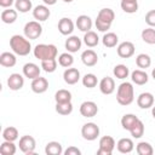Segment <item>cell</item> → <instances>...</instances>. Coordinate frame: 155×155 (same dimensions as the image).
<instances>
[{
    "label": "cell",
    "mask_w": 155,
    "mask_h": 155,
    "mask_svg": "<svg viewBox=\"0 0 155 155\" xmlns=\"http://www.w3.org/2000/svg\"><path fill=\"white\" fill-rule=\"evenodd\" d=\"M94 24H96V28H97L99 31H103V33L108 31V30L110 29V27H111L110 24H107V23H104V22H102V21H99V19H96Z\"/></svg>",
    "instance_id": "45"
},
{
    "label": "cell",
    "mask_w": 155,
    "mask_h": 155,
    "mask_svg": "<svg viewBox=\"0 0 155 155\" xmlns=\"http://www.w3.org/2000/svg\"><path fill=\"white\" fill-rule=\"evenodd\" d=\"M114 18H115V13H114V11H113L111 8H109V7L102 8V10L98 12V15H97V19H99V21H102V22H104V23H107V24H110V25H111Z\"/></svg>",
    "instance_id": "23"
},
{
    "label": "cell",
    "mask_w": 155,
    "mask_h": 155,
    "mask_svg": "<svg viewBox=\"0 0 155 155\" xmlns=\"http://www.w3.org/2000/svg\"><path fill=\"white\" fill-rule=\"evenodd\" d=\"M76 27L80 31H84V33H87L91 30L92 28V19L87 16V15H81L78 17L76 19Z\"/></svg>",
    "instance_id": "20"
},
{
    "label": "cell",
    "mask_w": 155,
    "mask_h": 155,
    "mask_svg": "<svg viewBox=\"0 0 155 155\" xmlns=\"http://www.w3.org/2000/svg\"><path fill=\"white\" fill-rule=\"evenodd\" d=\"M140 36H142V40L145 44H149V45H154L155 44V29L153 27L143 29Z\"/></svg>",
    "instance_id": "31"
},
{
    "label": "cell",
    "mask_w": 155,
    "mask_h": 155,
    "mask_svg": "<svg viewBox=\"0 0 155 155\" xmlns=\"http://www.w3.org/2000/svg\"><path fill=\"white\" fill-rule=\"evenodd\" d=\"M151 114H153V117L155 119V105H153V109H151Z\"/></svg>",
    "instance_id": "49"
},
{
    "label": "cell",
    "mask_w": 155,
    "mask_h": 155,
    "mask_svg": "<svg viewBox=\"0 0 155 155\" xmlns=\"http://www.w3.org/2000/svg\"><path fill=\"white\" fill-rule=\"evenodd\" d=\"M65 155H81V150L78 149L76 147H69L65 151H64Z\"/></svg>",
    "instance_id": "46"
},
{
    "label": "cell",
    "mask_w": 155,
    "mask_h": 155,
    "mask_svg": "<svg viewBox=\"0 0 155 155\" xmlns=\"http://www.w3.org/2000/svg\"><path fill=\"white\" fill-rule=\"evenodd\" d=\"M81 61L86 67H94L98 62V56L93 50L88 48L81 53Z\"/></svg>",
    "instance_id": "16"
},
{
    "label": "cell",
    "mask_w": 155,
    "mask_h": 155,
    "mask_svg": "<svg viewBox=\"0 0 155 155\" xmlns=\"http://www.w3.org/2000/svg\"><path fill=\"white\" fill-rule=\"evenodd\" d=\"M137 104L140 109H149L154 105V96L150 92H143L138 96Z\"/></svg>",
    "instance_id": "14"
},
{
    "label": "cell",
    "mask_w": 155,
    "mask_h": 155,
    "mask_svg": "<svg viewBox=\"0 0 155 155\" xmlns=\"http://www.w3.org/2000/svg\"><path fill=\"white\" fill-rule=\"evenodd\" d=\"M74 63V57L71 56L70 52H64L62 54H59L58 57V64L61 67H64V68H70Z\"/></svg>",
    "instance_id": "37"
},
{
    "label": "cell",
    "mask_w": 155,
    "mask_h": 155,
    "mask_svg": "<svg viewBox=\"0 0 155 155\" xmlns=\"http://www.w3.org/2000/svg\"><path fill=\"white\" fill-rule=\"evenodd\" d=\"M17 19V10L7 8L1 12V21L6 24H12Z\"/></svg>",
    "instance_id": "29"
},
{
    "label": "cell",
    "mask_w": 155,
    "mask_h": 155,
    "mask_svg": "<svg viewBox=\"0 0 155 155\" xmlns=\"http://www.w3.org/2000/svg\"><path fill=\"white\" fill-rule=\"evenodd\" d=\"M63 79L68 85H75L80 80V71L76 68H67L63 73Z\"/></svg>",
    "instance_id": "13"
},
{
    "label": "cell",
    "mask_w": 155,
    "mask_h": 155,
    "mask_svg": "<svg viewBox=\"0 0 155 155\" xmlns=\"http://www.w3.org/2000/svg\"><path fill=\"white\" fill-rule=\"evenodd\" d=\"M10 47L18 56H27L31 51V45H30L29 39H27L23 35H18V34L11 36Z\"/></svg>",
    "instance_id": "1"
},
{
    "label": "cell",
    "mask_w": 155,
    "mask_h": 155,
    "mask_svg": "<svg viewBox=\"0 0 155 155\" xmlns=\"http://www.w3.org/2000/svg\"><path fill=\"white\" fill-rule=\"evenodd\" d=\"M97 84H98V79H97V76L94 74L88 73V74H85L84 75V78H82V85L85 87L93 88V87L97 86Z\"/></svg>",
    "instance_id": "40"
},
{
    "label": "cell",
    "mask_w": 155,
    "mask_h": 155,
    "mask_svg": "<svg viewBox=\"0 0 155 155\" xmlns=\"http://www.w3.org/2000/svg\"><path fill=\"white\" fill-rule=\"evenodd\" d=\"M45 153L47 155H61L63 153V148H62V144L59 142H48L45 147Z\"/></svg>",
    "instance_id": "25"
},
{
    "label": "cell",
    "mask_w": 155,
    "mask_h": 155,
    "mask_svg": "<svg viewBox=\"0 0 155 155\" xmlns=\"http://www.w3.org/2000/svg\"><path fill=\"white\" fill-rule=\"evenodd\" d=\"M30 87H31V91H33L34 93H44V92H46L47 88H48V81H47L46 78L39 76V78L31 80Z\"/></svg>",
    "instance_id": "11"
},
{
    "label": "cell",
    "mask_w": 155,
    "mask_h": 155,
    "mask_svg": "<svg viewBox=\"0 0 155 155\" xmlns=\"http://www.w3.org/2000/svg\"><path fill=\"white\" fill-rule=\"evenodd\" d=\"M65 48L68 52L70 53H74V52H78L80 48H81V40L75 36V35H71L69 36L67 40H65V44H64Z\"/></svg>",
    "instance_id": "22"
},
{
    "label": "cell",
    "mask_w": 155,
    "mask_h": 155,
    "mask_svg": "<svg viewBox=\"0 0 155 155\" xmlns=\"http://www.w3.org/2000/svg\"><path fill=\"white\" fill-rule=\"evenodd\" d=\"M17 63V58L11 52H2L0 54V64L5 68H12Z\"/></svg>",
    "instance_id": "24"
},
{
    "label": "cell",
    "mask_w": 155,
    "mask_h": 155,
    "mask_svg": "<svg viewBox=\"0 0 155 155\" xmlns=\"http://www.w3.org/2000/svg\"><path fill=\"white\" fill-rule=\"evenodd\" d=\"M16 145L13 142L10 140H4L0 145V154L1 155H15L16 154Z\"/></svg>",
    "instance_id": "33"
},
{
    "label": "cell",
    "mask_w": 155,
    "mask_h": 155,
    "mask_svg": "<svg viewBox=\"0 0 155 155\" xmlns=\"http://www.w3.org/2000/svg\"><path fill=\"white\" fill-rule=\"evenodd\" d=\"M131 80H132V82H134L136 85L142 86V85H145V84L148 82L149 76H148V74H147L144 70H142V69H136V70H133L132 74H131Z\"/></svg>",
    "instance_id": "21"
},
{
    "label": "cell",
    "mask_w": 155,
    "mask_h": 155,
    "mask_svg": "<svg viewBox=\"0 0 155 155\" xmlns=\"http://www.w3.org/2000/svg\"><path fill=\"white\" fill-rule=\"evenodd\" d=\"M136 64L140 69H147V68H149L151 65V58L147 53H139L136 57Z\"/></svg>",
    "instance_id": "32"
},
{
    "label": "cell",
    "mask_w": 155,
    "mask_h": 155,
    "mask_svg": "<svg viewBox=\"0 0 155 155\" xmlns=\"http://www.w3.org/2000/svg\"><path fill=\"white\" fill-rule=\"evenodd\" d=\"M139 119L134 115V114H125L122 117H121V126L124 130H127L130 131L132 128V126L138 121Z\"/></svg>",
    "instance_id": "26"
},
{
    "label": "cell",
    "mask_w": 155,
    "mask_h": 155,
    "mask_svg": "<svg viewBox=\"0 0 155 155\" xmlns=\"http://www.w3.org/2000/svg\"><path fill=\"white\" fill-rule=\"evenodd\" d=\"M50 15H51V12L46 5H38L33 10V17L39 22H44V21L48 19Z\"/></svg>",
    "instance_id": "18"
},
{
    "label": "cell",
    "mask_w": 155,
    "mask_h": 155,
    "mask_svg": "<svg viewBox=\"0 0 155 155\" xmlns=\"http://www.w3.org/2000/svg\"><path fill=\"white\" fill-rule=\"evenodd\" d=\"M19 150L22 153H24L25 155H30V154H34V150H35V147H36V142L34 139V137L31 136H22L19 138Z\"/></svg>",
    "instance_id": "7"
},
{
    "label": "cell",
    "mask_w": 155,
    "mask_h": 155,
    "mask_svg": "<svg viewBox=\"0 0 155 155\" xmlns=\"http://www.w3.org/2000/svg\"><path fill=\"white\" fill-rule=\"evenodd\" d=\"M117 41H119V38L115 33H105L102 38V42L105 47H115L117 45Z\"/></svg>",
    "instance_id": "30"
},
{
    "label": "cell",
    "mask_w": 155,
    "mask_h": 155,
    "mask_svg": "<svg viewBox=\"0 0 155 155\" xmlns=\"http://www.w3.org/2000/svg\"><path fill=\"white\" fill-rule=\"evenodd\" d=\"M151 76H153V79L155 80V68L153 69V71H151Z\"/></svg>",
    "instance_id": "51"
},
{
    "label": "cell",
    "mask_w": 155,
    "mask_h": 155,
    "mask_svg": "<svg viewBox=\"0 0 155 155\" xmlns=\"http://www.w3.org/2000/svg\"><path fill=\"white\" fill-rule=\"evenodd\" d=\"M63 1H64V2H71L73 0H63Z\"/></svg>",
    "instance_id": "52"
},
{
    "label": "cell",
    "mask_w": 155,
    "mask_h": 155,
    "mask_svg": "<svg viewBox=\"0 0 155 155\" xmlns=\"http://www.w3.org/2000/svg\"><path fill=\"white\" fill-rule=\"evenodd\" d=\"M24 36L29 40H35L38 38H40V35L42 34V27L39 23V21H30L28 23H25L24 28Z\"/></svg>",
    "instance_id": "4"
},
{
    "label": "cell",
    "mask_w": 155,
    "mask_h": 155,
    "mask_svg": "<svg viewBox=\"0 0 155 155\" xmlns=\"http://www.w3.org/2000/svg\"><path fill=\"white\" fill-rule=\"evenodd\" d=\"M84 42L87 47H94L98 45L99 42V38L97 35V33H94L93 30H90L87 33H85L84 35Z\"/></svg>",
    "instance_id": "27"
},
{
    "label": "cell",
    "mask_w": 155,
    "mask_h": 155,
    "mask_svg": "<svg viewBox=\"0 0 155 155\" xmlns=\"http://www.w3.org/2000/svg\"><path fill=\"white\" fill-rule=\"evenodd\" d=\"M145 23L149 27L155 28V10H150L145 15Z\"/></svg>",
    "instance_id": "44"
},
{
    "label": "cell",
    "mask_w": 155,
    "mask_h": 155,
    "mask_svg": "<svg viewBox=\"0 0 155 155\" xmlns=\"http://www.w3.org/2000/svg\"><path fill=\"white\" fill-rule=\"evenodd\" d=\"M54 101L56 103H65V102H71V93L68 90H58L54 94Z\"/></svg>",
    "instance_id": "36"
},
{
    "label": "cell",
    "mask_w": 155,
    "mask_h": 155,
    "mask_svg": "<svg viewBox=\"0 0 155 155\" xmlns=\"http://www.w3.org/2000/svg\"><path fill=\"white\" fill-rule=\"evenodd\" d=\"M116 101L120 105H130L134 101V88L131 82H122L116 91Z\"/></svg>",
    "instance_id": "2"
},
{
    "label": "cell",
    "mask_w": 155,
    "mask_h": 155,
    "mask_svg": "<svg viewBox=\"0 0 155 155\" xmlns=\"http://www.w3.org/2000/svg\"><path fill=\"white\" fill-rule=\"evenodd\" d=\"M40 68L35 63H25L23 65V75L30 80H34L40 76Z\"/></svg>",
    "instance_id": "17"
},
{
    "label": "cell",
    "mask_w": 155,
    "mask_h": 155,
    "mask_svg": "<svg viewBox=\"0 0 155 155\" xmlns=\"http://www.w3.org/2000/svg\"><path fill=\"white\" fill-rule=\"evenodd\" d=\"M41 68L46 73H53L57 69V61H56V58L47 59V61H41Z\"/></svg>",
    "instance_id": "42"
},
{
    "label": "cell",
    "mask_w": 155,
    "mask_h": 155,
    "mask_svg": "<svg viewBox=\"0 0 155 155\" xmlns=\"http://www.w3.org/2000/svg\"><path fill=\"white\" fill-rule=\"evenodd\" d=\"M2 138L4 140H10V142H15L16 139H18V130L13 126H8L2 131Z\"/></svg>",
    "instance_id": "34"
},
{
    "label": "cell",
    "mask_w": 155,
    "mask_h": 155,
    "mask_svg": "<svg viewBox=\"0 0 155 155\" xmlns=\"http://www.w3.org/2000/svg\"><path fill=\"white\" fill-rule=\"evenodd\" d=\"M56 111L59 115H69L73 111V104L71 102L65 103H56Z\"/></svg>",
    "instance_id": "39"
},
{
    "label": "cell",
    "mask_w": 155,
    "mask_h": 155,
    "mask_svg": "<svg viewBox=\"0 0 155 155\" xmlns=\"http://www.w3.org/2000/svg\"><path fill=\"white\" fill-rule=\"evenodd\" d=\"M57 47L52 44H39L34 48V56L35 58L40 61H47V59H53L57 57Z\"/></svg>",
    "instance_id": "3"
},
{
    "label": "cell",
    "mask_w": 155,
    "mask_h": 155,
    "mask_svg": "<svg viewBox=\"0 0 155 155\" xmlns=\"http://www.w3.org/2000/svg\"><path fill=\"white\" fill-rule=\"evenodd\" d=\"M80 114L84 116V117H93L97 115L98 113V107L94 102L92 101H86L84 103H81L80 105Z\"/></svg>",
    "instance_id": "8"
},
{
    "label": "cell",
    "mask_w": 155,
    "mask_h": 155,
    "mask_svg": "<svg viewBox=\"0 0 155 155\" xmlns=\"http://www.w3.org/2000/svg\"><path fill=\"white\" fill-rule=\"evenodd\" d=\"M130 132H131V136H132L133 138H140V137L144 134V124H143L140 120H138V121L132 126V128L130 130Z\"/></svg>",
    "instance_id": "41"
},
{
    "label": "cell",
    "mask_w": 155,
    "mask_h": 155,
    "mask_svg": "<svg viewBox=\"0 0 155 155\" xmlns=\"http://www.w3.org/2000/svg\"><path fill=\"white\" fill-rule=\"evenodd\" d=\"M12 4H13V0H0V6L4 7V8L11 7Z\"/></svg>",
    "instance_id": "47"
},
{
    "label": "cell",
    "mask_w": 155,
    "mask_h": 155,
    "mask_svg": "<svg viewBox=\"0 0 155 155\" xmlns=\"http://www.w3.org/2000/svg\"><path fill=\"white\" fill-rule=\"evenodd\" d=\"M99 90L103 94H111L115 91V81L110 76H104L99 81Z\"/></svg>",
    "instance_id": "12"
},
{
    "label": "cell",
    "mask_w": 155,
    "mask_h": 155,
    "mask_svg": "<svg viewBox=\"0 0 155 155\" xmlns=\"http://www.w3.org/2000/svg\"><path fill=\"white\" fill-rule=\"evenodd\" d=\"M7 86L10 90L12 91H18L24 86V78L18 74V73H13L7 78Z\"/></svg>",
    "instance_id": "9"
},
{
    "label": "cell",
    "mask_w": 155,
    "mask_h": 155,
    "mask_svg": "<svg viewBox=\"0 0 155 155\" xmlns=\"http://www.w3.org/2000/svg\"><path fill=\"white\" fill-rule=\"evenodd\" d=\"M121 1H126V2H137V0H121Z\"/></svg>",
    "instance_id": "50"
},
{
    "label": "cell",
    "mask_w": 155,
    "mask_h": 155,
    "mask_svg": "<svg viewBox=\"0 0 155 155\" xmlns=\"http://www.w3.org/2000/svg\"><path fill=\"white\" fill-rule=\"evenodd\" d=\"M81 136L86 140H94L99 136V127L94 122H87L81 127Z\"/></svg>",
    "instance_id": "6"
},
{
    "label": "cell",
    "mask_w": 155,
    "mask_h": 155,
    "mask_svg": "<svg viewBox=\"0 0 155 155\" xmlns=\"http://www.w3.org/2000/svg\"><path fill=\"white\" fill-rule=\"evenodd\" d=\"M115 148V140L111 136H103L99 139V148L97 155H111Z\"/></svg>",
    "instance_id": "5"
},
{
    "label": "cell",
    "mask_w": 155,
    "mask_h": 155,
    "mask_svg": "<svg viewBox=\"0 0 155 155\" xmlns=\"http://www.w3.org/2000/svg\"><path fill=\"white\" fill-rule=\"evenodd\" d=\"M136 151L138 155H153L154 149L148 142H139L136 147Z\"/></svg>",
    "instance_id": "35"
},
{
    "label": "cell",
    "mask_w": 155,
    "mask_h": 155,
    "mask_svg": "<svg viewBox=\"0 0 155 155\" xmlns=\"http://www.w3.org/2000/svg\"><path fill=\"white\" fill-rule=\"evenodd\" d=\"M42 1H44V4H45V5H48V6L54 5V4L57 2V0H42Z\"/></svg>",
    "instance_id": "48"
},
{
    "label": "cell",
    "mask_w": 155,
    "mask_h": 155,
    "mask_svg": "<svg viewBox=\"0 0 155 155\" xmlns=\"http://www.w3.org/2000/svg\"><path fill=\"white\" fill-rule=\"evenodd\" d=\"M113 74L116 79H120V80H124L126 78H128V74H130V69L127 65L125 64H117L114 67L113 69Z\"/></svg>",
    "instance_id": "28"
},
{
    "label": "cell",
    "mask_w": 155,
    "mask_h": 155,
    "mask_svg": "<svg viewBox=\"0 0 155 155\" xmlns=\"http://www.w3.org/2000/svg\"><path fill=\"white\" fill-rule=\"evenodd\" d=\"M74 30V22L68 18V17H63L59 19L58 22V31L62 35H70Z\"/></svg>",
    "instance_id": "15"
},
{
    "label": "cell",
    "mask_w": 155,
    "mask_h": 155,
    "mask_svg": "<svg viewBox=\"0 0 155 155\" xmlns=\"http://www.w3.org/2000/svg\"><path fill=\"white\" fill-rule=\"evenodd\" d=\"M117 54L121 58H130L134 54V45L131 41H124L117 46Z\"/></svg>",
    "instance_id": "10"
},
{
    "label": "cell",
    "mask_w": 155,
    "mask_h": 155,
    "mask_svg": "<svg viewBox=\"0 0 155 155\" xmlns=\"http://www.w3.org/2000/svg\"><path fill=\"white\" fill-rule=\"evenodd\" d=\"M15 7L18 12L21 13H27L31 10L33 4L30 0H16L15 1Z\"/></svg>",
    "instance_id": "38"
},
{
    "label": "cell",
    "mask_w": 155,
    "mask_h": 155,
    "mask_svg": "<svg viewBox=\"0 0 155 155\" xmlns=\"http://www.w3.org/2000/svg\"><path fill=\"white\" fill-rule=\"evenodd\" d=\"M116 148H117V151L121 154H130L133 150L134 144L131 138H121L116 143Z\"/></svg>",
    "instance_id": "19"
},
{
    "label": "cell",
    "mask_w": 155,
    "mask_h": 155,
    "mask_svg": "<svg viewBox=\"0 0 155 155\" xmlns=\"http://www.w3.org/2000/svg\"><path fill=\"white\" fill-rule=\"evenodd\" d=\"M121 8L124 12L126 13H136L138 11V2H126V1H121L120 4Z\"/></svg>",
    "instance_id": "43"
}]
</instances>
